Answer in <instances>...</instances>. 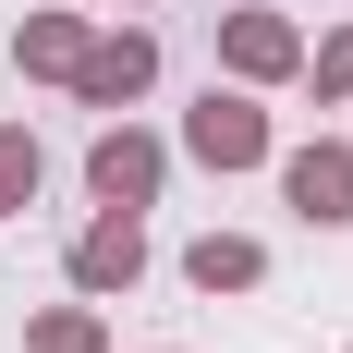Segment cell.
I'll list each match as a JSON object with an SVG mask.
<instances>
[{
    "label": "cell",
    "mask_w": 353,
    "mask_h": 353,
    "mask_svg": "<svg viewBox=\"0 0 353 353\" xmlns=\"http://www.w3.org/2000/svg\"><path fill=\"white\" fill-rule=\"evenodd\" d=\"M183 159H208V171H256L268 159V110L244 85H208V98L183 110Z\"/></svg>",
    "instance_id": "obj_1"
},
{
    "label": "cell",
    "mask_w": 353,
    "mask_h": 353,
    "mask_svg": "<svg viewBox=\"0 0 353 353\" xmlns=\"http://www.w3.org/2000/svg\"><path fill=\"white\" fill-rule=\"evenodd\" d=\"M146 85H159V37H146V25L85 37V73H73V98H85V110H122V98H146Z\"/></svg>",
    "instance_id": "obj_2"
},
{
    "label": "cell",
    "mask_w": 353,
    "mask_h": 353,
    "mask_svg": "<svg viewBox=\"0 0 353 353\" xmlns=\"http://www.w3.org/2000/svg\"><path fill=\"white\" fill-rule=\"evenodd\" d=\"M159 171H171V146H159V134H134V122H110V134L85 146L98 208H146V195H159Z\"/></svg>",
    "instance_id": "obj_3"
},
{
    "label": "cell",
    "mask_w": 353,
    "mask_h": 353,
    "mask_svg": "<svg viewBox=\"0 0 353 353\" xmlns=\"http://www.w3.org/2000/svg\"><path fill=\"white\" fill-rule=\"evenodd\" d=\"M146 281V232L134 208H98L85 232H73V292H134Z\"/></svg>",
    "instance_id": "obj_4"
},
{
    "label": "cell",
    "mask_w": 353,
    "mask_h": 353,
    "mask_svg": "<svg viewBox=\"0 0 353 353\" xmlns=\"http://www.w3.org/2000/svg\"><path fill=\"white\" fill-rule=\"evenodd\" d=\"M281 195L317 219V232H341V219H353V146H341V134L292 146V159H281Z\"/></svg>",
    "instance_id": "obj_5"
},
{
    "label": "cell",
    "mask_w": 353,
    "mask_h": 353,
    "mask_svg": "<svg viewBox=\"0 0 353 353\" xmlns=\"http://www.w3.org/2000/svg\"><path fill=\"white\" fill-rule=\"evenodd\" d=\"M219 61L244 73V85H281V73H305V37H292L281 12H232V25H219Z\"/></svg>",
    "instance_id": "obj_6"
},
{
    "label": "cell",
    "mask_w": 353,
    "mask_h": 353,
    "mask_svg": "<svg viewBox=\"0 0 353 353\" xmlns=\"http://www.w3.org/2000/svg\"><path fill=\"white\" fill-rule=\"evenodd\" d=\"M12 61L49 73V85H73V73H85V12H25V25H12Z\"/></svg>",
    "instance_id": "obj_7"
},
{
    "label": "cell",
    "mask_w": 353,
    "mask_h": 353,
    "mask_svg": "<svg viewBox=\"0 0 353 353\" xmlns=\"http://www.w3.org/2000/svg\"><path fill=\"white\" fill-rule=\"evenodd\" d=\"M183 281H195V292H256L268 256H256L244 232H195V244H183Z\"/></svg>",
    "instance_id": "obj_8"
},
{
    "label": "cell",
    "mask_w": 353,
    "mask_h": 353,
    "mask_svg": "<svg viewBox=\"0 0 353 353\" xmlns=\"http://www.w3.org/2000/svg\"><path fill=\"white\" fill-rule=\"evenodd\" d=\"M37 183H49L37 134H25V122H0V219H25V208H37Z\"/></svg>",
    "instance_id": "obj_9"
},
{
    "label": "cell",
    "mask_w": 353,
    "mask_h": 353,
    "mask_svg": "<svg viewBox=\"0 0 353 353\" xmlns=\"http://www.w3.org/2000/svg\"><path fill=\"white\" fill-rule=\"evenodd\" d=\"M25 353H110V329H98V305H49L25 329Z\"/></svg>",
    "instance_id": "obj_10"
},
{
    "label": "cell",
    "mask_w": 353,
    "mask_h": 353,
    "mask_svg": "<svg viewBox=\"0 0 353 353\" xmlns=\"http://www.w3.org/2000/svg\"><path fill=\"white\" fill-rule=\"evenodd\" d=\"M305 73H317V98H353V25L317 37V49H305Z\"/></svg>",
    "instance_id": "obj_11"
}]
</instances>
